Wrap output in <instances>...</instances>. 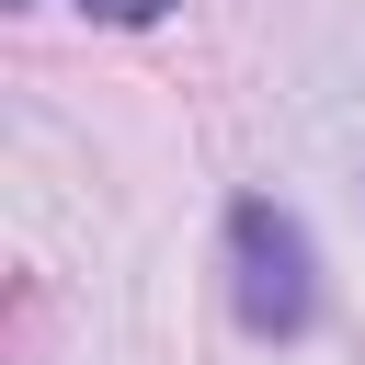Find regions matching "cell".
Instances as JSON below:
<instances>
[{"label":"cell","mask_w":365,"mask_h":365,"mask_svg":"<svg viewBox=\"0 0 365 365\" xmlns=\"http://www.w3.org/2000/svg\"><path fill=\"white\" fill-rule=\"evenodd\" d=\"M228 297H240V319L262 331V342H297L308 331V308H319V274H308V228L285 217V205H228Z\"/></svg>","instance_id":"obj_1"},{"label":"cell","mask_w":365,"mask_h":365,"mask_svg":"<svg viewBox=\"0 0 365 365\" xmlns=\"http://www.w3.org/2000/svg\"><path fill=\"white\" fill-rule=\"evenodd\" d=\"M80 11H91V23H160L171 0H80Z\"/></svg>","instance_id":"obj_2"}]
</instances>
